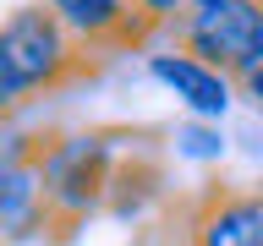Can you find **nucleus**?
Returning <instances> with one entry per match:
<instances>
[{"mask_svg":"<svg viewBox=\"0 0 263 246\" xmlns=\"http://www.w3.org/2000/svg\"><path fill=\"white\" fill-rule=\"evenodd\" d=\"M0 55L16 71V82L28 88V98L33 93H66V88H77V82H88L99 71V55H88L55 22V11L44 0L39 6H16L0 22Z\"/></svg>","mask_w":263,"mask_h":246,"instance_id":"nucleus-2","label":"nucleus"},{"mask_svg":"<svg viewBox=\"0 0 263 246\" xmlns=\"http://www.w3.org/2000/svg\"><path fill=\"white\" fill-rule=\"evenodd\" d=\"M236 88H241V98H247V104H258V110H263V66H258V71H247Z\"/></svg>","mask_w":263,"mask_h":246,"instance_id":"nucleus-11","label":"nucleus"},{"mask_svg":"<svg viewBox=\"0 0 263 246\" xmlns=\"http://www.w3.org/2000/svg\"><path fill=\"white\" fill-rule=\"evenodd\" d=\"M22 104H28V88L16 82V71L6 66V55H0V120H11Z\"/></svg>","mask_w":263,"mask_h":246,"instance_id":"nucleus-10","label":"nucleus"},{"mask_svg":"<svg viewBox=\"0 0 263 246\" xmlns=\"http://www.w3.org/2000/svg\"><path fill=\"white\" fill-rule=\"evenodd\" d=\"M181 246H263V192L209 186L186 208Z\"/></svg>","mask_w":263,"mask_h":246,"instance_id":"nucleus-6","label":"nucleus"},{"mask_svg":"<svg viewBox=\"0 0 263 246\" xmlns=\"http://www.w3.org/2000/svg\"><path fill=\"white\" fill-rule=\"evenodd\" d=\"M132 6H137V16L148 22V33H164V28L176 33V22L192 11V0H132Z\"/></svg>","mask_w":263,"mask_h":246,"instance_id":"nucleus-9","label":"nucleus"},{"mask_svg":"<svg viewBox=\"0 0 263 246\" xmlns=\"http://www.w3.org/2000/svg\"><path fill=\"white\" fill-rule=\"evenodd\" d=\"M148 77L159 82V88L176 98L181 110L192 115V120H225L230 104L241 98L236 77H225L219 66H209V60H197V55H186L181 44L154 49V55H148Z\"/></svg>","mask_w":263,"mask_h":246,"instance_id":"nucleus-5","label":"nucleus"},{"mask_svg":"<svg viewBox=\"0 0 263 246\" xmlns=\"http://www.w3.org/2000/svg\"><path fill=\"white\" fill-rule=\"evenodd\" d=\"M192 6H214V0H192Z\"/></svg>","mask_w":263,"mask_h":246,"instance_id":"nucleus-12","label":"nucleus"},{"mask_svg":"<svg viewBox=\"0 0 263 246\" xmlns=\"http://www.w3.org/2000/svg\"><path fill=\"white\" fill-rule=\"evenodd\" d=\"M176 44L241 82L263 66V0H214L176 22Z\"/></svg>","mask_w":263,"mask_h":246,"instance_id":"nucleus-3","label":"nucleus"},{"mask_svg":"<svg viewBox=\"0 0 263 246\" xmlns=\"http://www.w3.org/2000/svg\"><path fill=\"white\" fill-rule=\"evenodd\" d=\"M44 131H16L0 142V241H39L55 235L44 175H39Z\"/></svg>","mask_w":263,"mask_h":246,"instance_id":"nucleus-4","label":"nucleus"},{"mask_svg":"<svg viewBox=\"0 0 263 246\" xmlns=\"http://www.w3.org/2000/svg\"><path fill=\"white\" fill-rule=\"evenodd\" d=\"M132 137H137V131H121V126L44 131V142H39V175H44L55 235H71L82 219L104 213L115 164H121V153H126Z\"/></svg>","mask_w":263,"mask_h":246,"instance_id":"nucleus-1","label":"nucleus"},{"mask_svg":"<svg viewBox=\"0 0 263 246\" xmlns=\"http://www.w3.org/2000/svg\"><path fill=\"white\" fill-rule=\"evenodd\" d=\"M170 148L181 159H192V164H214V159H225V131H219V120H192L186 115L170 131Z\"/></svg>","mask_w":263,"mask_h":246,"instance_id":"nucleus-8","label":"nucleus"},{"mask_svg":"<svg viewBox=\"0 0 263 246\" xmlns=\"http://www.w3.org/2000/svg\"><path fill=\"white\" fill-rule=\"evenodd\" d=\"M44 6L55 11V22H61L88 55H99V60H104V55H121V49H143L148 38H154L132 0H44Z\"/></svg>","mask_w":263,"mask_h":246,"instance_id":"nucleus-7","label":"nucleus"}]
</instances>
